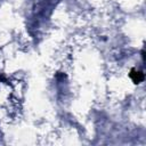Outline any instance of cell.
<instances>
[{"label": "cell", "instance_id": "6da1fadb", "mask_svg": "<svg viewBox=\"0 0 146 146\" xmlns=\"http://www.w3.org/2000/svg\"><path fill=\"white\" fill-rule=\"evenodd\" d=\"M131 78L133 80L135 83H140L143 80H144V75L141 72H136V71H132L131 72Z\"/></svg>", "mask_w": 146, "mask_h": 146}]
</instances>
